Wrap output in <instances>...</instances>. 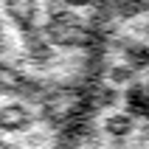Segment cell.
<instances>
[{
    "label": "cell",
    "instance_id": "obj_2",
    "mask_svg": "<svg viewBox=\"0 0 149 149\" xmlns=\"http://www.w3.org/2000/svg\"><path fill=\"white\" fill-rule=\"evenodd\" d=\"M42 37L51 42V48H93L96 31L87 23H82L73 11L54 8L48 23L42 25Z\"/></svg>",
    "mask_w": 149,
    "mask_h": 149
},
{
    "label": "cell",
    "instance_id": "obj_12",
    "mask_svg": "<svg viewBox=\"0 0 149 149\" xmlns=\"http://www.w3.org/2000/svg\"><path fill=\"white\" fill-rule=\"evenodd\" d=\"M6 48H8V42H6V31H3V23H0V56L6 54Z\"/></svg>",
    "mask_w": 149,
    "mask_h": 149
},
{
    "label": "cell",
    "instance_id": "obj_9",
    "mask_svg": "<svg viewBox=\"0 0 149 149\" xmlns=\"http://www.w3.org/2000/svg\"><path fill=\"white\" fill-rule=\"evenodd\" d=\"M25 76L17 70V68L6 65V62H0V93H17V87L23 84Z\"/></svg>",
    "mask_w": 149,
    "mask_h": 149
},
{
    "label": "cell",
    "instance_id": "obj_6",
    "mask_svg": "<svg viewBox=\"0 0 149 149\" xmlns=\"http://www.w3.org/2000/svg\"><path fill=\"white\" fill-rule=\"evenodd\" d=\"M110 3V14L118 20H132L149 11V0H107Z\"/></svg>",
    "mask_w": 149,
    "mask_h": 149
},
{
    "label": "cell",
    "instance_id": "obj_8",
    "mask_svg": "<svg viewBox=\"0 0 149 149\" xmlns=\"http://www.w3.org/2000/svg\"><path fill=\"white\" fill-rule=\"evenodd\" d=\"M124 56H127V65L132 70H143V68H149V45H143V42H127Z\"/></svg>",
    "mask_w": 149,
    "mask_h": 149
},
{
    "label": "cell",
    "instance_id": "obj_7",
    "mask_svg": "<svg viewBox=\"0 0 149 149\" xmlns=\"http://www.w3.org/2000/svg\"><path fill=\"white\" fill-rule=\"evenodd\" d=\"M104 130H107V135H113V138H127V135L135 130V121L130 113H116V116H110L107 121H104Z\"/></svg>",
    "mask_w": 149,
    "mask_h": 149
},
{
    "label": "cell",
    "instance_id": "obj_1",
    "mask_svg": "<svg viewBox=\"0 0 149 149\" xmlns=\"http://www.w3.org/2000/svg\"><path fill=\"white\" fill-rule=\"evenodd\" d=\"M87 93L76 84H54V87H45L40 96V113L42 121H48L51 127H62L73 124V121H82L84 113H87Z\"/></svg>",
    "mask_w": 149,
    "mask_h": 149
},
{
    "label": "cell",
    "instance_id": "obj_13",
    "mask_svg": "<svg viewBox=\"0 0 149 149\" xmlns=\"http://www.w3.org/2000/svg\"><path fill=\"white\" fill-rule=\"evenodd\" d=\"M0 149H11V146H8V143H3V141H0Z\"/></svg>",
    "mask_w": 149,
    "mask_h": 149
},
{
    "label": "cell",
    "instance_id": "obj_5",
    "mask_svg": "<svg viewBox=\"0 0 149 149\" xmlns=\"http://www.w3.org/2000/svg\"><path fill=\"white\" fill-rule=\"evenodd\" d=\"M23 48H25V56L31 59V62H40V65H45V62H51V59H54V48H51V42L42 37L40 28L25 31V37H23Z\"/></svg>",
    "mask_w": 149,
    "mask_h": 149
},
{
    "label": "cell",
    "instance_id": "obj_10",
    "mask_svg": "<svg viewBox=\"0 0 149 149\" xmlns=\"http://www.w3.org/2000/svg\"><path fill=\"white\" fill-rule=\"evenodd\" d=\"M132 73H135V70L130 65H118V68H110L107 76H110V82H113V84H124V82L132 79Z\"/></svg>",
    "mask_w": 149,
    "mask_h": 149
},
{
    "label": "cell",
    "instance_id": "obj_14",
    "mask_svg": "<svg viewBox=\"0 0 149 149\" xmlns=\"http://www.w3.org/2000/svg\"><path fill=\"white\" fill-rule=\"evenodd\" d=\"M146 34H149V25H146Z\"/></svg>",
    "mask_w": 149,
    "mask_h": 149
},
{
    "label": "cell",
    "instance_id": "obj_11",
    "mask_svg": "<svg viewBox=\"0 0 149 149\" xmlns=\"http://www.w3.org/2000/svg\"><path fill=\"white\" fill-rule=\"evenodd\" d=\"M65 6H70V8H84V6H93L96 0H62Z\"/></svg>",
    "mask_w": 149,
    "mask_h": 149
},
{
    "label": "cell",
    "instance_id": "obj_3",
    "mask_svg": "<svg viewBox=\"0 0 149 149\" xmlns=\"http://www.w3.org/2000/svg\"><path fill=\"white\" fill-rule=\"evenodd\" d=\"M3 11L23 34L37 28V20H40V3L37 0H3Z\"/></svg>",
    "mask_w": 149,
    "mask_h": 149
},
{
    "label": "cell",
    "instance_id": "obj_4",
    "mask_svg": "<svg viewBox=\"0 0 149 149\" xmlns=\"http://www.w3.org/2000/svg\"><path fill=\"white\" fill-rule=\"evenodd\" d=\"M34 127V113L25 101H11L0 107V130L3 132H25Z\"/></svg>",
    "mask_w": 149,
    "mask_h": 149
}]
</instances>
